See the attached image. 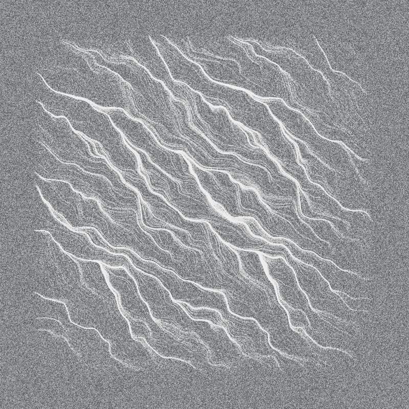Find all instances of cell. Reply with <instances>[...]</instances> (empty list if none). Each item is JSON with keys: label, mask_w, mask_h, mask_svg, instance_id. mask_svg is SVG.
<instances>
[{"label": "cell", "mask_w": 409, "mask_h": 409, "mask_svg": "<svg viewBox=\"0 0 409 409\" xmlns=\"http://www.w3.org/2000/svg\"><path fill=\"white\" fill-rule=\"evenodd\" d=\"M303 219L320 239L329 245L332 251L330 261L342 269L371 279V247L344 236L326 220L308 218Z\"/></svg>", "instance_id": "cell-1"}, {"label": "cell", "mask_w": 409, "mask_h": 409, "mask_svg": "<svg viewBox=\"0 0 409 409\" xmlns=\"http://www.w3.org/2000/svg\"><path fill=\"white\" fill-rule=\"evenodd\" d=\"M297 258L316 269L327 281L331 289L352 296L367 294L371 288V279L344 270L329 260L321 258L314 253L303 251L293 247Z\"/></svg>", "instance_id": "cell-2"}]
</instances>
